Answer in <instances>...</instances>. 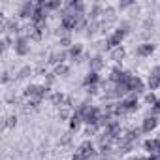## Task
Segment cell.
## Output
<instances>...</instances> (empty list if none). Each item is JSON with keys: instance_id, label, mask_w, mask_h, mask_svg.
<instances>
[{"instance_id": "cell-1", "label": "cell", "mask_w": 160, "mask_h": 160, "mask_svg": "<svg viewBox=\"0 0 160 160\" xmlns=\"http://www.w3.org/2000/svg\"><path fill=\"white\" fill-rule=\"evenodd\" d=\"M126 25H122V27H119L108 40H106V49H117V47H121V42H122V38L126 36Z\"/></svg>"}, {"instance_id": "cell-2", "label": "cell", "mask_w": 160, "mask_h": 160, "mask_svg": "<svg viewBox=\"0 0 160 160\" xmlns=\"http://www.w3.org/2000/svg\"><path fill=\"white\" fill-rule=\"evenodd\" d=\"M28 38H25V36H17V38H13V49H15V55H19V57H27L28 53H30V45H28Z\"/></svg>"}, {"instance_id": "cell-3", "label": "cell", "mask_w": 160, "mask_h": 160, "mask_svg": "<svg viewBox=\"0 0 160 160\" xmlns=\"http://www.w3.org/2000/svg\"><path fill=\"white\" fill-rule=\"evenodd\" d=\"M75 152H79V154H81V156H83L85 160H92V158L96 156V151H94V145H92V143H91L89 139H87V141H83L81 145H79Z\"/></svg>"}, {"instance_id": "cell-4", "label": "cell", "mask_w": 160, "mask_h": 160, "mask_svg": "<svg viewBox=\"0 0 160 160\" xmlns=\"http://www.w3.org/2000/svg\"><path fill=\"white\" fill-rule=\"evenodd\" d=\"M121 104H122V109H124V113H134V111H138V108H139V104H138V96L132 92V94H128L126 98H122L121 100Z\"/></svg>"}, {"instance_id": "cell-5", "label": "cell", "mask_w": 160, "mask_h": 160, "mask_svg": "<svg viewBox=\"0 0 160 160\" xmlns=\"http://www.w3.org/2000/svg\"><path fill=\"white\" fill-rule=\"evenodd\" d=\"M34 12H36V2H25L19 10V17L21 19H32Z\"/></svg>"}, {"instance_id": "cell-6", "label": "cell", "mask_w": 160, "mask_h": 160, "mask_svg": "<svg viewBox=\"0 0 160 160\" xmlns=\"http://www.w3.org/2000/svg\"><path fill=\"white\" fill-rule=\"evenodd\" d=\"M156 124H158V119H156L154 115H151V117H145V119H143V122H141V132L149 134V132H152V130L156 128Z\"/></svg>"}, {"instance_id": "cell-7", "label": "cell", "mask_w": 160, "mask_h": 160, "mask_svg": "<svg viewBox=\"0 0 160 160\" xmlns=\"http://www.w3.org/2000/svg\"><path fill=\"white\" fill-rule=\"evenodd\" d=\"M68 57V53L66 51H62V49H57V51H53L51 55H49V64H64V58Z\"/></svg>"}, {"instance_id": "cell-8", "label": "cell", "mask_w": 160, "mask_h": 160, "mask_svg": "<svg viewBox=\"0 0 160 160\" xmlns=\"http://www.w3.org/2000/svg\"><path fill=\"white\" fill-rule=\"evenodd\" d=\"M130 89H132L134 94H141V92H145V85H143V81H141L138 75H132V79H130Z\"/></svg>"}, {"instance_id": "cell-9", "label": "cell", "mask_w": 160, "mask_h": 160, "mask_svg": "<svg viewBox=\"0 0 160 160\" xmlns=\"http://www.w3.org/2000/svg\"><path fill=\"white\" fill-rule=\"evenodd\" d=\"M89 66H91V72H100V70L106 66V60H104L102 55H96V57H92V58L89 60Z\"/></svg>"}, {"instance_id": "cell-10", "label": "cell", "mask_w": 160, "mask_h": 160, "mask_svg": "<svg viewBox=\"0 0 160 160\" xmlns=\"http://www.w3.org/2000/svg\"><path fill=\"white\" fill-rule=\"evenodd\" d=\"M152 51H154V45H152V43H149V42H145V43L138 45V49H136V55H138V57H149Z\"/></svg>"}, {"instance_id": "cell-11", "label": "cell", "mask_w": 160, "mask_h": 160, "mask_svg": "<svg viewBox=\"0 0 160 160\" xmlns=\"http://www.w3.org/2000/svg\"><path fill=\"white\" fill-rule=\"evenodd\" d=\"M98 81H100L98 72H89V73H87V77L83 79V85H85V87H94Z\"/></svg>"}, {"instance_id": "cell-12", "label": "cell", "mask_w": 160, "mask_h": 160, "mask_svg": "<svg viewBox=\"0 0 160 160\" xmlns=\"http://www.w3.org/2000/svg\"><path fill=\"white\" fill-rule=\"evenodd\" d=\"M83 124V117L79 115L77 111H73V115H72V119H70V130L72 132H75V130H79V126Z\"/></svg>"}, {"instance_id": "cell-13", "label": "cell", "mask_w": 160, "mask_h": 160, "mask_svg": "<svg viewBox=\"0 0 160 160\" xmlns=\"http://www.w3.org/2000/svg\"><path fill=\"white\" fill-rule=\"evenodd\" d=\"M81 53H83V45H81V43H73V45L68 49V57L73 58V60H77L79 57H81Z\"/></svg>"}, {"instance_id": "cell-14", "label": "cell", "mask_w": 160, "mask_h": 160, "mask_svg": "<svg viewBox=\"0 0 160 160\" xmlns=\"http://www.w3.org/2000/svg\"><path fill=\"white\" fill-rule=\"evenodd\" d=\"M104 21L109 25V23H113L115 19H117V12H115V8H111V6H108V8H104Z\"/></svg>"}, {"instance_id": "cell-15", "label": "cell", "mask_w": 160, "mask_h": 160, "mask_svg": "<svg viewBox=\"0 0 160 160\" xmlns=\"http://www.w3.org/2000/svg\"><path fill=\"white\" fill-rule=\"evenodd\" d=\"M51 104L57 106V108H62V106L66 104V96H64L62 92H53V94H51Z\"/></svg>"}, {"instance_id": "cell-16", "label": "cell", "mask_w": 160, "mask_h": 160, "mask_svg": "<svg viewBox=\"0 0 160 160\" xmlns=\"http://www.w3.org/2000/svg\"><path fill=\"white\" fill-rule=\"evenodd\" d=\"M42 8L49 13V12L60 10V8H62V2H60V0H53V2H42Z\"/></svg>"}, {"instance_id": "cell-17", "label": "cell", "mask_w": 160, "mask_h": 160, "mask_svg": "<svg viewBox=\"0 0 160 160\" xmlns=\"http://www.w3.org/2000/svg\"><path fill=\"white\" fill-rule=\"evenodd\" d=\"M124 57H126V51L122 47H117V49L111 51V60L113 62H121V60H124Z\"/></svg>"}, {"instance_id": "cell-18", "label": "cell", "mask_w": 160, "mask_h": 160, "mask_svg": "<svg viewBox=\"0 0 160 160\" xmlns=\"http://www.w3.org/2000/svg\"><path fill=\"white\" fill-rule=\"evenodd\" d=\"M147 85H149V89H151V92H152V91H156V89L160 87V79H158V77H154V75H149Z\"/></svg>"}, {"instance_id": "cell-19", "label": "cell", "mask_w": 160, "mask_h": 160, "mask_svg": "<svg viewBox=\"0 0 160 160\" xmlns=\"http://www.w3.org/2000/svg\"><path fill=\"white\" fill-rule=\"evenodd\" d=\"M28 75H32V68L30 66H23L19 70V73H17V79H27Z\"/></svg>"}, {"instance_id": "cell-20", "label": "cell", "mask_w": 160, "mask_h": 160, "mask_svg": "<svg viewBox=\"0 0 160 160\" xmlns=\"http://www.w3.org/2000/svg\"><path fill=\"white\" fill-rule=\"evenodd\" d=\"M58 45H60V47H72V45H73V43H72V36H70V34L62 36L60 42H58Z\"/></svg>"}, {"instance_id": "cell-21", "label": "cell", "mask_w": 160, "mask_h": 160, "mask_svg": "<svg viewBox=\"0 0 160 160\" xmlns=\"http://www.w3.org/2000/svg\"><path fill=\"white\" fill-rule=\"evenodd\" d=\"M70 72V68L66 66V64H58L57 68H55V75H66Z\"/></svg>"}, {"instance_id": "cell-22", "label": "cell", "mask_w": 160, "mask_h": 160, "mask_svg": "<svg viewBox=\"0 0 160 160\" xmlns=\"http://www.w3.org/2000/svg\"><path fill=\"white\" fill-rule=\"evenodd\" d=\"M15 124H17V117H15V115H10V117L6 119V124H4V126H6V128H15Z\"/></svg>"}, {"instance_id": "cell-23", "label": "cell", "mask_w": 160, "mask_h": 160, "mask_svg": "<svg viewBox=\"0 0 160 160\" xmlns=\"http://www.w3.org/2000/svg\"><path fill=\"white\" fill-rule=\"evenodd\" d=\"M156 100H158V98H156V96H154L152 92H149V94L145 96V102H147L149 106H154V104H156Z\"/></svg>"}, {"instance_id": "cell-24", "label": "cell", "mask_w": 160, "mask_h": 160, "mask_svg": "<svg viewBox=\"0 0 160 160\" xmlns=\"http://www.w3.org/2000/svg\"><path fill=\"white\" fill-rule=\"evenodd\" d=\"M70 141H72V138H70V134H64V136L60 138V143H62V145H70Z\"/></svg>"}, {"instance_id": "cell-25", "label": "cell", "mask_w": 160, "mask_h": 160, "mask_svg": "<svg viewBox=\"0 0 160 160\" xmlns=\"http://www.w3.org/2000/svg\"><path fill=\"white\" fill-rule=\"evenodd\" d=\"M151 75H154V77H158V79H160V64H158V66H154V68L151 70Z\"/></svg>"}, {"instance_id": "cell-26", "label": "cell", "mask_w": 160, "mask_h": 160, "mask_svg": "<svg viewBox=\"0 0 160 160\" xmlns=\"http://www.w3.org/2000/svg\"><path fill=\"white\" fill-rule=\"evenodd\" d=\"M152 113H154V115H156V113H160V98H158V100H156V104L152 106Z\"/></svg>"}, {"instance_id": "cell-27", "label": "cell", "mask_w": 160, "mask_h": 160, "mask_svg": "<svg viewBox=\"0 0 160 160\" xmlns=\"http://www.w3.org/2000/svg\"><path fill=\"white\" fill-rule=\"evenodd\" d=\"M130 6H132V2H122V4H119V10H126Z\"/></svg>"}, {"instance_id": "cell-28", "label": "cell", "mask_w": 160, "mask_h": 160, "mask_svg": "<svg viewBox=\"0 0 160 160\" xmlns=\"http://www.w3.org/2000/svg\"><path fill=\"white\" fill-rule=\"evenodd\" d=\"M8 81H10V73L4 72V75H2V83H8Z\"/></svg>"}, {"instance_id": "cell-29", "label": "cell", "mask_w": 160, "mask_h": 160, "mask_svg": "<svg viewBox=\"0 0 160 160\" xmlns=\"http://www.w3.org/2000/svg\"><path fill=\"white\" fill-rule=\"evenodd\" d=\"M72 160H85V158H83L81 154H79V152H75V154L72 156Z\"/></svg>"}]
</instances>
